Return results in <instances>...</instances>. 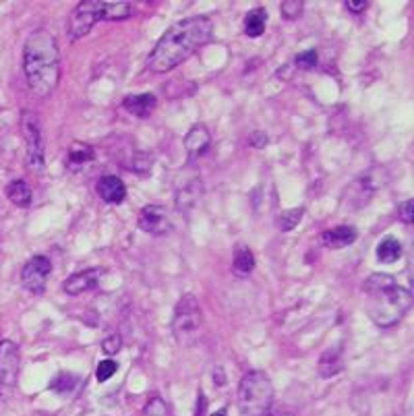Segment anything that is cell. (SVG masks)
<instances>
[{"label": "cell", "instance_id": "1", "mask_svg": "<svg viewBox=\"0 0 414 416\" xmlns=\"http://www.w3.org/2000/svg\"><path fill=\"white\" fill-rule=\"evenodd\" d=\"M214 35V21L205 15L187 17L166 29L154 50L147 56V67L154 73H168L189 60Z\"/></svg>", "mask_w": 414, "mask_h": 416}, {"label": "cell", "instance_id": "2", "mask_svg": "<svg viewBox=\"0 0 414 416\" xmlns=\"http://www.w3.org/2000/svg\"><path fill=\"white\" fill-rule=\"evenodd\" d=\"M23 73L38 96H52L60 83V50L48 29L31 31L23 44Z\"/></svg>", "mask_w": 414, "mask_h": 416}, {"label": "cell", "instance_id": "3", "mask_svg": "<svg viewBox=\"0 0 414 416\" xmlns=\"http://www.w3.org/2000/svg\"><path fill=\"white\" fill-rule=\"evenodd\" d=\"M364 292L369 296V317L377 328L398 325L413 308V292L387 274H373L364 282Z\"/></svg>", "mask_w": 414, "mask_h": 416}, {"label": "cell", "instance_id": "4", "mask_svg": "<svg viewBox=\"0 0 414 416\" xmlns=\"http://www.w3.org/2000/svg\"><path fill=\"white\" fill-rule=\"evenodd\" d=\"M135 6L125 0H85L79 2L69 17L71 42L87 35L98 21H125L133 17Z\"/></svg>", "mask_w": 414, "mask_h": 416}, {"label": "cell", "instance_id": "5", "mask_svg": "<svg viewBox=\"0 0 414 416\" xmlns=\"http://www.w3.org/2000/svg\"><path fill=\"white\" fill-rule=\"evenodd\" d=\"M274 404V383L263 371H248L238 383L243 416H263Z\"/></svg>", "mask_w": 414, "mask_h": 416}, {"label": "cell", "instance_id": "6", "mask_svg": "<svg viewBox=\"0 0 414 416\" xmlns=\"http://www.w3.org/2000/svg\"><path fill=\"white\" fill-rule=\"evenodd\" d=\"M203 332V311L195 294H185L174 306L172 335L178 346H193Z\"/></svg>", "mask_w": 414, "mask_h": 416}, {"label": "cell", "instance_id": "7", "mask_svg": "<svg viewBox=\"0 0 414 416\" xmlns=\"http://www.w3.org/2000/svg\"><path fill=\"white\" fill-rule=\"evenodd\" d=\"M21 133L25 139L28 166L33 172H42L46 166V139H44L42 120L35 112L25 110L21 114Z\"/></svg>", "mask_w": 414, "mask_h": 416}, {"label": "cell", "instance_id": "8", "mask_svg": "<svg viewBox=\"0 0 414 416\" xmlns=\"http://www.w3.org/2000/svg\"><path fill=\"white\" fill-rule=\"evenodd\" d=\"M52 274V261L46 255L31 257L21 270V284L33 294H42L46 290L48 277Z\"/></svg>", "mask_w": 414, "mask_h": 416}, {"label": "cell", "instance_id": "9", "mask_svg": "<svg viewBox=\"0 0 414 416\" xmlns=\"http://www.w3.org/2000/svg\"><path fill=\"white\" fill-rule=\"evenodd\" d=\"M139 228L151 236H166L170 234L172 230V222H170V216L166 212L164 205H145L141 212H139Z\"/></svg>", "mask_w": 414, "mask_h": 416}, {"label": "cell", "instance_id": "10", "mask_svg": "<svg viewBox=\"0 0 414 416\" xmlns=\"http://www.w3.org/2000/svg\"><path fill=\"white\" fill-rule=\"evenodd\" d=\"M19 371V350L11 340H0V393L15 386Z\"/></svg>", "mask_w": 414, "mask_h": 416}, {"label": "cell", "instance_id": "11", "mask_svg": "<svg viewBox=\"0 0 414 416\" xmlns=\"http://www.w3.org/2000/svg\"><path fill=\"white\" fill-rule=\"evenodd\" d=\"M104 276V270L102 267H89V270H83V272H77L71 277H67L62 282V290L71 296H77V294H83V292H89L93 288H98L100 279Z\"/></svg>", "mask_w": 414, "mask_h": 416}, {"label": "cell", "instance_id": "12", "mask_svg": "<svg viewBox=\"0 0 414 416\" xmlns=\"http://www.w3.org/2000/svg\"><path fill=\"white\" fill-rule=\"evenodd\" d=\"M357 238H359V230H357L355 226H346V224L335 226V228L326 230V232L319 234V243H321L326 249L331 250L346 249V247H350Z\"/></svg>", "mask_w": 414, "mask_h": 416}, {"label": "cell", "instance_id": "13", "mask_svg": "<svg viewBox=\"0 0 414 416\" xmlns=\"http://www.w3.org/2000/svg\"><path fill=\"white\" fill-rule=\"evenodd\" d=\"M209 145H212V135H209L207 127H203V125H195L185 137V149L189 154V160L201 158L209 149Z\"/></svg>", "mask_w": 414, "mask_h": 416}, {"label": "cell", "instance_id": "14", "mask_svg": "<svg viewBox=\"0 0 414 416\" xmlns=\"http://www.w3.org/2000/svg\"><path fill=\"white\" fill-rule=\"evenodd\" d=\"M96 193L100 195V199L106 201V203H120L125 199V195H127V187H125V183L118 176L106 174V176H102L98 180Z\"/></svg>", "mask_w": 414, "mask_h": 416}, {"label": "cell", "instance_id": "15", "mask_svg": "<svg viewBox=\"0 0 414 416\" xmlns=\"http://www.w3.org/2000/svg\"><path fill=\"white\" fill-rule=\"evenodd\" d=\"M125 110L137 118H147L158 106V98L154 93H131L122 100Z\"/></svg>", "mask_w": 414, "mask_h": 416}, {"label": "cell", "instance_id": "16", "mask_svg": "<svg viewBox=\"0 0 414 416\" xmlns=\"http://www.w3.org/2000/svg\"><path fill=\"white\" fill-rule=\"evenodd\" d=\"M201 195H203V183H201L199 178H195V180H191V183L183 185V187L176 191V199H174L176 209H178L180 214L191 212L195 205L199 203Z\"/></svg>", "mask_w": 414, "mask_h": 416}, {"label": "cell", "instance_id": "17", "mask_svg": "<svg viewBox=\"0 0 414 416\" xmlns=\"http://www.w3.org/2000/svg\"><path fill=\"white\" fill-rule=\"evenodd\" d=\"M93 158H96V151H93V147H91V145L75 141V143L71 145L69 154H67L64 164H67L69 170L77 172V170H81V168H85L87 164H91V162H93Z\"/></svg>", "mask_w": 414, "mask_h": 416}, {"label": "cell", "instance_id": "18", "mask_svg": "<svg viewBox=\"0 0 414 416\" xmlns=\"http://www.w3.org/2000/svg\"><path fill=\"white\" fill-rule=\"evenodd\" d=\"M375 193V185H371V176L367 174H362L359 180H355L352 185H350V189L346 191L348 195V201H350V205L352 207H362L364 203H369V199L373 197Z\"/></svg>", "mask_w": 414, "mask_h": 416}, {"label": "cell", "instance_id": "19", "mask_svg": "<svg viewBox=\"0 0 414 416\" xmlns=\"http://www.w3.org/2000/svg\"><path fill=\"white\" fill-rule=\"evenodd\" d=\"M265 25H268V11L257 6L253 11H248L245 15V33L248 37H259L263 35L265 31Z\"/></svg>", "mask_w": 414, "mask_h": 416}, {"label": "cell", "instance_id": "20", "mask_svg": "<svg viewBox=\"0 0 414 416\" xmlns=\"http://www.w3.org/2000/svg\"><path fill=\"white\" fill-rule=\"evenodd\" d=\"M6 197L17 207H29L31 205V189L25 180H13L6 185Z\"/></svg>", "mask_w": 414, "mask_h": 416}, {"label": "cell", "instance_id": "21", "mask_svg": "<svg viewBox=\"0 0 414 416\" xmlns=\"http://www.w3.org/2000/svg\"><path fill=\"white\" fill-rule=\"evenodd\" d=\"M232 270L238 277H247L255 270V255L248 247H238L232 259Z\"/></svg>", "mask_w": 414, "mask_h": 416}, {"label": "cell", "instance_id": "22", "mask_svg": "<svg viewBox=\"0 0 414 416\" xmlns=\"http://www.w3.org/2000/svg\"><path fill=\"white\" fill-rule=\"evenodd\" d=\"M402 257V245L396 236H386L377 245V259L381 263H396Z\"/></svg>", "mask_w": 414, "mask_h": 416}, {"label": "cell", "instance_id": "23", "mask_svg": "<svg viewBox=\"0 0 414 416\" xmlns=\"http://www.w3.org/2000/svg\"><path fill=\"white\" fill-rule=\"evenodd\" d=\"M340 369H342V359H340L338 350H328V352L321 354V359H319L321 377H333Z\"/></svg>", "mask_w": 414, "mask_h": 416}, {"label": "cell", "instance_id": "24", "mask_svg": "<svg viewBox=\"0 0 414 416\" xmlns=\"http://www.w3.org/2000/svg\"><path fill=\"white\" fill-rule=\"evenodd\" d=\"M304 216V207H294V209H286V212H282L280 216H277V228L282 230V232H290V230H294L299 222L303 220Z\"/></svg>", "mask_w": 414, "mask_h": 416}, {"label": "cell", "instance_id": "25", "mask_svg": "<svg viewBox=\"0 0 414 416\" xmlns=\"http://www.w3.org/2000/svg\"><path fill=\"white\" fill-rule=\"evenodd\" d=\"M303 8H304L303 0H286V2H282V4H280V13H282V17H284V19H288V21L299 19V17L303 15Z\"/></svg>", "mask_w": 414, "mask_h": 416}, {"label": "cell", "instance_id": "26", "mask_svg": "<svg viewBox=\"0 0 414 416\" xmlns=\"http://www.w3.org/2000/svg\"><path fill=\"white\" fill-rule=\"evenodd\" d=\"M116 371H118V362L114 361V359H104L96 366V379L100 383H106L112 375H116Z\"/></svg>", "mask_w": 414, "mask_h": 416}, {"label": "cell", "instance_id": "27", "mask_svg": "<svg viewBox=\"0 0 414 416\" xmlns=\"http://www.w3.org/2000/svg\"><path fill=\"white\" fill-rule=\"evenodd\" d=\"M75 386H77V377H75V375H71V373H60L54 381L50 383V389H54L58 393H67V391H73Z\"/></svg>", "mask_w": 414, "mask_h": 416}, {"label": "cell", "instance_id": "28", "mask_svg": "<svg viewBox=\"0 0 414 416\" xmlns=\"http://www.w3.org/2000/svg\"><path fill=\"white\" fill-rule=\"evenodd\" d=\"M317 62H319V54H317L315 50H304L301 54L294 56V67L301 69V71H311V69H315Z\"/></svg>", "mask_w": 414, "mask_h": 416}, {"label": "cell", "instance_id": "29", "mask_svg": "<svg viewBox=\"0 0 414 416\" xmlns=\"http://www.w3.org/2000/svg\"><path fill=\"white\" fill-rule=\"evenodd\" d=\"M151 166H154V160H151V156L145 154V151H137V154L133 156V160H131V168H133L137 174H149V172H151Z\"/></svg>", "mask_w": 414, "mask_h": 416}, {"label": "cell", "instance_id": "30", "mask_svg": "<svg viewBox=\"0 0 414 416\" xmlns=\"http://www.w3.org/2000/svg\"><path fill=\"white\" fill-rule=\"evenodd\" d=\"M120 348H122V337L118 333H112L102 342V352L106 357H116L120 352Z\"/></svg>", "mask_w": 414, "mask_h": 416}, {"label": "cell", "instance_id": "31", "mask_svg": "<svg viewBox=\"0 0 414 416\" xmlns=\"http://www.w3.org/2000/svg\"><path fill=\"white\" fill-rule=\"evenodd\" d=\"M398 220H400L402 224H406V226H413L414 222L413 199H408V201H404V203H400V205H398Z\"/></svg>", "mask_w": 414, "mask_h": 416}, {"label": "cell", "instance_id": "32", "mask_svg": "<svg viewBox=\"0 0 414 416\" xmlns=\"http://www.w3.org/2000/svg\"><path fill=\"white\" fill-rule=\"evenodd\" d=\"M145 416H166V404L162 398H151L145 406Z\"/></svg>", "mask_w": 414, "mask_h": 416}, {"label": "cell", "instance_id": "33", "mask_svg": "<svg viewBox=\"0 0 414 416\" xmlns=\"http://www.w3.org/2000/svg\"><path fill=\"white\" fill-rule=\"evenodd\" d=\"M268 143H270V137L265 133H261V131H255V133L248 135V145L255 147V149H263Z\"/></svg>", "mask_w": 414, "mask_h": 416}, {"label": "cell", "instance_id": "34", "mask_svg": "<svg viewBox=\"0 0 414 416\" xmlns=\"http://www.w3.org/2000/svg\"><path fill=\"white\" fill-rule=\"evenodd\" d=\"M344 6H346L350 13L359 15V13H362V11L369 6V2H367V0H357V2H355V0H346V2H344Z\"/></svg>", "mask_w": 414, "mask_h": 416}, {"label": "cell", "instance_id": "35", "mask_svg": "<svg viewBox=\"0 0 414 416\" xmlns=\"http://www.w3.org/2000/svg\"><path fill=\"white\" fill-rule=\"evenodd\" d=\"M205 408H207V398H205L203 393H199V398H197V412H195V416H205Z\"/></svg>", "mask_w": 414, "mask_h": 416}, {"label": "cell", "instance_id": "36", "mask_svg": "<svg viewBox=\"0 0 414 416\" xmlns=\"http://www.w3.org/2000/svg\"><path fill=\"white\" fill-rule=\"evenodd\" d=\"M263 416H288V415H280V412H276L274 408H270V410H268Z\"/></svg>", "mask_w": 414, "mask_h": 416}, {"label": "cell", "instance_id": "37", "mask_svg": "<svg viewBox=\"0 0 414 416\" xmlns=\"http://www.w3.org/2000/svg\"><path fill=\"white\" fill-rule=\"evenodd\" d=\"M226 415H228V410H226V408H220L216 415H212V416H226Z\"/></svg>", "mask_w": 414, "mask_h": 416}]
</instances>
